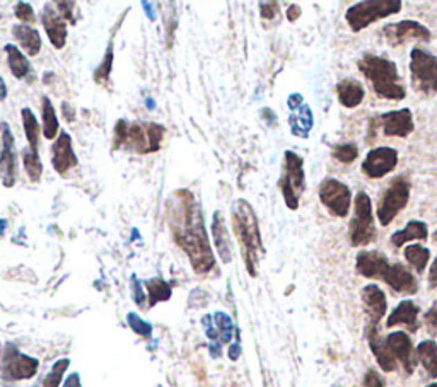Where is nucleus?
<instances>
[{
  "label": "nucleus",
  "instance_id": "obj_48",
  "mask_svg": "<svg viewBox=\"0 0 437 387\" xmlns=\"http://www.w3.org/2000/svg\"><path fill=\"white\" fill-rule=\"evenodd\" d=\"M64 387H82V386H80L79 374H71V375H69V379H67V381H65Z\"/></svg>",
  "mask_w": 437,
  "mask_h": 387
},
{
  "label": "nucleus",
  "instance_id": "obj_1",
  "mask_svg": "<svg viewBox=\"0 0 437 387\" xmlns=\"http://www.w3.org/2000/svg\"><path fill=\"white\" fill-rule=\"evenodd\" d=\"M168 222L176 244L188 256L195 273H208L215 268V258L205 231L200 204L188 190H178L168 205Z\"/></svg>",
  "mask_w": 437,
  "mask_h": 387
},
{
  "label": "nucleus",
  "instance_id": "obj_8",
  "mask_svg": "<svg viewBox=\"0 0 437 387\" xmlns=\"http://www.w3.org/2000/svg\"><path fill=\"white\" fill-rule=\"evenodd\" d=\"M410 73L412 84L418 92L424 94H437V57L422 50L413 48L410 53Z\"/></svg>",
  "mask_w": 437,
  "mask_h": 387
},
{
  "label": "nucleus",
  "instance_id": "obj_15",
  "mask_svg": "<svg viewBox=\"0 0 437 387\" xmlns=\"http://www.w3.org/2000/svg\"><path fill=\"white\" fill-rule=\"evenodd\" d=\"M384 343H386L391 355L395 357L396 363H402L403 370L409 375L413 374L415 367H417V355H415L413 343L409 334L405 331H395L384 338Z\"/></svg>",
  "mask_w": 437,
  "mask_h": 387
},
{
  "label": "nucleus",
  "instance_id": "obj_42",
  "mask_svg": "<svg viewBox=\"0 0 437 387\" xmlns=\"http://www.w3.org/2000/svg\"><path fill=\"white\" fill-rule=\"evenodd\" d=\"M364 387H386V382L381 377L380 372H376L374 368H369L364 375Z\"/></svg>",
  "mask_w": 437,
  "mask_h": 387
},
{
  "label": "nucleus",
  "instance_id": "obj_29",
  "mask_svg": "<svg viewBox=\"0 0 437 387\" xmlns=\"http://www.w3.org/2000/svg\"><path fill=\"white\" fill-rule=\"evenodd\" d=\"M6 51H7V60H9V69H10V72L14 73V77L19 80L26 79L28 73L31 72V65H29L28 57H26L19 48L14 45H7Z\"/></svg>",
  "mask_w": 437,
  "mask_h": 387
},
{
  "label": "nucleus",
  "instance_id": "obj_40",
  "mask_svg": "<svg viewBox=\"0 0 437 387\" xmlns=\"http://www.w3.org/2000/svg\"><path fill=\"white\" fill-rule=\"evenodd\" d=\"M14 14H16L17 19L21 21V24L29 26L36 21L35 10H33L31 3L28 2H17L16 7H14Z\"/></svg>",
  "mask_w": 437,
  "mask_h": 387
},
{
  "label": "nucleus",
  "instance_id": "obj_18",
  "mask_svg": "<svg viewBox=\"0 0 437 387\" xmlns=\"http://www.w3.org/2000/svg\"><path fill=\"white\" fill-rule=\"evenodd\" d=\"M362 304H364V311L369 324L367 326H377L381 319L384 318L388 311V302L386 296H384L383 290L376 285V283H369L362 289L361 292Z\"/></svg>",
  "mask_w": 437,
  "mask_h": 387
},
{
  "label": "nucleus",
  "instance_id": "obj_3",
  "mask_svg": "<svg viewBox=\"0 0 437 387\" xmlns=\"http://www.w3.org/2000/svg\"><path fill=\"white\" fill-rule=\"evenodd\" d=\"M359 70L369 80L374 92L381 98L391 99V101H402L407 98L405 86L400 79L398 69L393 60L380 55L366 53L359 60Z\"/></svg>",
  "mask_w": 437,
  "mask_h": 387
},
{
  "label": "nucleus",
  "instance_id": "obj_54",
  "mask_svg": "<svg viewBox=\"0 0 437 387\" xmlns=\"http://www.w3.org/2000/svg\"><path fill=\"white\" fill-rule=\"evenodd\" d=\"M427 387H437V382H434V384H429Z\"/></svg>",
  "mask_w": 437,
  "mask_h": 387
},
{
  "label": "nucleus",
  "instance_id": "obj_19",
  "mask_svg": "<svg viewBox=\"0 0 437 387\" xmlns=\"http://www.w3.org/2000/svg\"><path fill=\"white\" fill-rule=\"evenodd\" d=\"M51 164H53L55 171L60 172V174H65L79 164V159H77L72 149L71 135L65 134V132H62L58 138L55 140L53 149H51Z\"/></svg>",
  "mask_w": 437,
  "mask_h": 387
},
{
  "label": "nucleus",
  "instance_id": "obj_28",
  "mask_svg": "<svg viewBox=\"0 0 437 387\" xmlns=\"http://www.w3.org/2000/svg\"><path fill=\"white\" fill-rule=\"evenodd\" d=\"M418 362L425 368L431 379H437V343L434 340H424L415 348Z\"/></svg>",
  "mask_w": 437,
  "mask_h": 387
},
{
  "label": "nucleus",
  "instance_id": "obj_37",
  "mask_svg": "<svg viewBox=\"0 0 437 387\" xmlns=\"http://www.w3.org/2000/svg\"><path fill=\"white\" fill-rule=\"evenodd\" d=\"M214 319H215V324H217L220 341L229 343L231 338H233V331H234L233 321H231L229 316L224 314V312H215Z\"/></svg>",
  "mask_w": 437,
  "mask_h": 387
},
{
  "label": "nucleus",
  "instance_id": "obj_33",
  "mask_svg": "<svg viewBox=\"0 0 437 387\" xmlns=\"http://www.w3.org/2000/svg\"><path fill=\"white\" fill-rule=\"evenodd\" d=\"M147 290H149V305L154 307L157 302L170 300L171 298V287L170 283L161 278H152L145 282Z\"/></svg>",
  "mask_w": 437,
  "mask_h": 387
},
{
  "label": "nucleus",
  "instance_id": "obj_41",
  "mask_svg": "<svg viewBox=\"0 0 437 387\" xmlns=\"http://www.w3.org/2000/svg\"><path fill=\"white\" fill-rule=\"evenodd\" d=\"M424 323H425V326H427L429 333H432L434 336H437V300L424 314Z\"/></svg>",
  "mask_w": 437,
  "mask_h": 387
},
{
  "label": "nucleus",
  "instance_id": "obj_55",
  "mask_svg": "<svg viewBox=\"0 0 437 387\" xmlns=\"http://www.w3.org/2000/svg\"><path fill=\"white\" fill-rule=\"evenodd\" d=\"M0 352H2V346H0Z\"/></svg>",
  "mask_w": 437,
  "mask_h": 387
},
{
  "label": "nucleus",
  "instance_id": "obj_16",
  "mask_svg": "<svg viewBox=\"0 0 437 387\" xmlns=\"http://www.w3.org/2000/svg\"><path fill=\"white\" fill-rule=\"evenodd\" d=\"M380 123L386 137L407 138L415 130L413 114L409 108L384 113L380 118Z\"/></svg>",
  "mask_w": 437,
  "mask_h": 387
},
{
  "label": "nucleus",
  "instance_id": "obj_2",
  "mask_svg": "<svg viewBox=\"0 0 437 387\" xmlns=\"http://www.w3.org/2000/svg\"><path fill=\"white\" fill-rule=\"evenodd\" d=\"M231 220H233L234 234L240 241L246 270L251 276H256L258 275L260 258L267 253V249L263 246L255 210L244 198H240V200L234 201L233 208H231Z\"/></svg>",
  "mask_w": 437,
  "mask_h": 387
},
{
  "label": "nucleus",
  "instance_id": "obj_5",
  "mask_svg": "<svg viewBox=\"0 0 437 387\" xmlns=\"http://www.w3.org/2000/svg\"><path fill=\"white\" fill-rule=\"evenodd\" d=\"M377 239L374 227L373 201L366 191L359 190L354 200V217L348 226V241L354 248H364Z\"/></svg>",
  "mask_w": 437,
  "mask_h": 387
},
{
  "label": "nucleus",
  "instance_id": "obj_7",
  "mask_svg": "<svg viewBox=\"0 0 437 387\" xmlns=\"http://www.w3.org/2000/svg\"><path fill=\"white\" fill-rule=\"evenodd\" d=\"M410 188L412 184L403 176H398L389 183V186L381 195L376 210L381 226H389L396 219V215L409 205Z\"/></svg>",
  "mask_w": 437,
  "mask_h": 387
},
{
  "label": "nucleus",
  "instance_id": "obj_36",
  "mask_svg": "<svg viewBox=\"0 0 437 387\" xmlns=\"http://www.w3.org/2000/svg\"><path fill=\"white\" fill-rule=\"evenodd\" d=\"M69 365H71V360L69 359H62V360H58V362H55L53 367H51V370L48 372V375L43 379V387H60L62 377H64Z\"/></svg>",
  "mask_w": 437,
  "mask_h": 387
},
{
  "label": "nucleus",
  "instance_id": "obj_27",
  "mask_svg": "<svg viewBox=\"0 0 437 387\" xmlns=\"http://www.w3.org/2000/svg\"><path fill=\"white\" fill-rule=\"evenodd\" d=\"M429 237L427 224L422 220H410L403 231H396L391 235V244L395 248H403L409 241H425Z\"/></svg>",
  "mask_w": 437,
  "mask_h": 387
},
{
  "label": "nucleus",
  "instance_id": "obj_22",
  "mask_svg": "<svg viewBox=\"0 0 437 387\" xmlns=\"http://www.w3.org/2000/svg\"><path fill=\"white\" fill-rule=\"evenodd\" d=\"M418 314H420V307L415 304L413 300H403L393 309L391 314L388 316L386 326L395 327V326H405L407 331L415 333V331L420 327L418 323Z\"/></svg>",
  "mask_w": 437,
  "mask_h": 387
},
{
  "label": "nucleus",
  "instance_id": "obj_9",
  "mask_svg": "<svg viewBox=\"0 0 437 387\" xmlns=\"http://www.w3.org/2000/svg\"><path fill=\"white\" fill-rule=\"evenodd\" d=\"M39 362L33 357L23 355L12 343H7L2 359L3 381H24L35 377Z\"/></svg>",
  "mask_w": 437,
  "mask_h": 387
},
{
  "label": "nucleus",
  "instance_id": "obj_52",
  "mask_svg": "<svg viewBox=\"0 0 437 387\" xmlns=\"http://www.w3.org/2000/svg\"><path fill=\"white\" fill-rule=\"evenodd\" d=\"M432 239H434V242L437 244V228L434 231V234H432Z\"/></svg>",
  "mask_w": 437,
  "mask_h": 387
},
{
  "label": "nucleus",
  "instance_id": "obj_11",
  "mask_svg": "<svg viewBox=\"0 0 437 387\" xmlns=\"http://www.w3.org/2000/svg\"><path fill=\"white\" fill-rule=\"evenodd\" d=\"M164 127L157 123H132L128 125L127 142L139 154H152L161 149L164 137Z\"/></svg>",
  "mask_w": 437,
  "mask_h": 387
},
{
  "label": "nucleus",
  "instance_id": "obj_53",
  "mask_svg": "<svg viewBox=\"0 0 437 387\" xmlns=\"http://www.w3.org/2000/svg\"><path fill=\"white\" fill-rule=\"evenodd\" d=\"M226 387H240V386H238V384H227Z\"/></svg>",
  "mask_w": 437,
  "mask_h": 387
},
{
  "label": "nucleus",
  "instance_id": "obj_34",
  "mask_svg": "<svg viewBox=\"0 0 437 387\" xmlns=\"http://www.w3.org/2000/svg\"><path fill=\"white\" fill-rule=\"evenodd\" d=\"M23 162H24V168H26V172H28L29 179H31L33 183H38L43 174V164H42V161H39L38 152H33V150L24 149Z\"/></svg>",
  "mask_w": 437,
  "mask_h": 387
},
{
  "label": "nucleus",
  "instance_id": "obj_44",
  "mask_svg": "<svg viewBox=\"0 0 437 387\" xmlns=\"http://www.w3.org/2000/svg\"><path fill=\"white\" fill-rule=\"evenodd\" d=\"M260 7H262V17L267 21H271L275 16H277L278 9H277V3L275 2H262L260 3Z\"/></svg>",
  "mask_w": 437,
  "mask_h": 387
},
{
  "label": "nucleus",
  "instance_id": "obj_6",
  "mask_svg": "<svg viewBox=\"0 0 437 387\" xmlns=\"http://www.w3.org/2000/svg\"><path fill=\"white\" fill-rule=\"evenodd\" d=\"M278 190L289 210L299 208L301 195L306 190V174H304L303 157L292 150H285L284 154V171L278 179Z\"/></svg>",
  "mask_w": 437,
  "mask_h": 387
},
{
  "label": "nucleus",
  "instance_id": "obj_45",
  "mask_svg": "<svg viewBox=\"0 0 437 387\" xmlns=\"http://www.w3.org/2000/svg\"><path fill=\"white\" fill-rule=\"evenodd\" d=\"M132 289H134V300L137 302L139 305H144V294H142L141 282L135 278V275L132 276Z\"/></svg>",
  "mask_w": 437,
  "mask_h": 387
},
{
  "label": "nucleus",
  "instance_id": "obj_14",
  "mask_svg": "<svg viewBox=\"0 0 437 387\" xmlns=\"http://www.w3.org/2000/svg\"><path fill=\"white\" fill-rule=\"evenodd\" d=\"M2 152H0V181L6 188H12L17 181L16 142L9 125L2 123Z\"/></svg>",
  "mask_w": 437,
  "mask_h": 387
},
{
  "label": "nucleus",
  "instance_id": "obj_23",
  "mask_svg": "<svg viewBox=\"0 0 437 387\" xmlns=\"http://www.w3.org/2000/svg\"><path fill=\"white\" fill-rule=\"evenodd\" d=\"M366 333H367V341H369L371 352H373L374 357H376L381 370L388 372V374L389 372H395L396 360H395V357L391 355V352H389L386 343H384L383 338H381L380 331H377V326H367Z\"/></svg>",
  "mask_w": 437,
  "mask_h": 387
},
{
  "label": "nucleus",
  "instance_id": "obj_51",
  "mask_svg": "<svg viewBox=\"0 0 437 387\" xmlns=\"http://www.w3.org/2000/svg\"><path fill=\"white\" fill-rule=\"evenodd\" d=\"M6 227H7V220L0 219V235H3V232H6Z\"/></svg>",
  "mask_w": 437,
  "mask_h": 387
},
{
  "label": "nucleus",
  "instance_id": "obj_25",
  "mask_svg": "<svg viewBox=\"0 0 437 387\" xmlns=\"http://www.w3.org/2000/svg\"><path fill=\"white\" fill-rule=\"evenodd\" d=\"M335 92L337 98H339V102L344 108H357L366 96L364 86L359 80L354 79L341 80V82L337 84Z\"/></svg>",
  "mask_w": 437,
  "mask_h": 387
},
{
  "label": "nucleus",
  "instance_id": "obj_10",
  "mask_svg": "<svg viewBox=\"0 0 437 387\" xmlns=\"http://www.w3.org/2000/svg\"><path fill=\"white\" fill-rule=\"evenodd\" d=\"M319 201L335 217H347L350 213L352 191L339 179L326 178L319 186Z\"/></svg>",
  "mask_w": 437,
  "mask_h": 387
},
{
  "label": "nucleus",
  "instance_id": "obj_24",
  "mask_svg": "<svg viewBox=\"0 0 437 387\" xmlns=\"http://www.w3.org/2000/svg\"><path fill=\"white\" fill-rule=\"evenodd\" d=\"M212 237H214V244L215 249H217L220 260L224 263H231L233 261V244H231V237H229V232H227L226 227V220H224L222 213L215 212L214 213V219H212Z\"/></svg>",
  "mask_w": 437,
  "mask_h": 387
},
{
  "label": "nucleus",
  "instance_id": "obj_21",
  "mask_svg": "<svg viewBox=\"0 0 437 387\" xmlns=\"http://www.w3.org/2000/svg\"><path fill=\"white\" fill-rule=\"evenodd\" d=\"M42 23L45 28L46 35H48L50 43L57 50H62L67 43V23L60 17V14L55 9H51L50 3H46L42 14Z\"/></svg>",
  "mask_w": 437,
  "mask_h": 387
},
{
  "label": "nucleus",
  "instance_id": "obj_12",
  "mask_svg": "<svg viewBox=\"0 0 437 387\" xmlns=\"http://www.w3.org/2000/svg\"><path fill=\"white\" fill-rule=\"evenodd\" d=\"M381 35L386 39L389 46H402L410 39H417V42H429L432 38L431 29L425 28L424 24L418 21H402V23L386 24L381 29Z\"/></svg>",
  "mask_w": 437,
  "mask_h": 387
},
{
  "label": "nucleus",
  "instance_id": "obj_31",
  "mask_svg": "<svg viewBox=\"0 0 437 387\" xmlns=\"http://www.w3.org/2000/svg\"><path fill=\"white\" fill-rule=\"evenodd\" d=\"M21 114H23V125H24V134L26 138H28L29 143V150L33 152H38V145H39V134H42V128H39L38 120H36L35 113L29 108L21 109Z\"/></svg>",
  "mask_w": 437,
  "mask_h": 387
},
{
  "label": "nucleus",
  "instance_id": "obj_4",
  "mask_svg": "<svg viewBox=\"0 0 437 387\" xmlns=\"http://www.w3.org/2000/svg\"><path fill=\"white\" fill-rule=\"evenodd\" d=\"M403 3L400 0H366V2L354 3L345 12V21L354 33L369 28L376 21L386 19L402 10Z\"/></svg>",
  "mask_w": 437,
  "mask_h": 387
},
{
  "label": "nucleus",
  "instance_id": "obj_50",
  "mask_svg": "<svg viewBox=\"0 0 437 387\" xmlns=\"http://www.w3.org/2000/svg\"><path fill=\"white\" fill-rule=\"evenodd\" d=\"M7 98V86L6 82H3V79L0 77V101H6Z\"/></svg>",
  "mask_w": 437,
  "mask_h": 387
},
{
  "label": "nucleus",
  "instance_id": "obj_13",
  "mask_svg": "<svg viewBox=\"0 0 437 387\" xmlns=\"http://www.w3.org/2000/svg\"><path fill=\"white\" fill-rule=\"evenodd\" d=\"M398 164V150L393 147H376L367 152L362 162V172L371 179H381L395 171Z\"/></svg>",
  "mask_w": 437,
  "mask_h": 387
},
{
  "label": "nucleus",
  "instance_id": "obj_49",
  "mask_svg": "<svg viewBox=\"0 0 437 387\" xmlns=\"http://www.w3.org/2000/svg\"><path fill=\"white\" fill-rule=\"evenodd\" d=\"M299 14H301V10H299V7L297 6H292L291 9H289V12H287V17H289V21H296L297 17H299Z\"/></svg>",
  "mask_w": 437,
  "mask_h": 387
},
{
  "label": "nucleus",
  "instance_id": "obj_32",
  "mask_svg": "<svg viewBox=\"0 0 437 387\" xmlns=\"http://www.w3.org/2000/svg\"><path fill=\"white\" fill-rule=\"evenodd\" d=\"M43 135H45L46 140H53L60 132V127H58V118L57 113H55L53 105L46 96H43Z\"/></svg>",
  "mask_w": 437,
  "mask_h": 387
},
{
  "label": "nucleus",
  "instance_id": "obj_26",
  "mask_svg": "<svg viewBox=\"0 0 437 387\" xmlns=\"http://www.w3.org/2000/svg\"><path fill=\"white\" fill-rule=\"evenodd\" d=\"M12 35L14 38L17 39L21 48L24 50L26 55L29 57H36L42 50V36H39L38 29L31 28V26H26V24H16L12 28Z\"/></svg>",
  "mask_w": 437,
  "mask_h": 387
},
{
  "label": "nucleus",
  "instance_id": "obj_43",
  "mask_svg": "<svg viewBox=\"0 0 437 387\" xmlns=\"http://www.w3.org/2000/svg\"><path fill=\"white\" fill-rule=\"evenodd\" d=\"M55 6L58 7V14H60L62 19L65 21V23H71V24H75V17H73V2H57Z\"/></svg>",
  "mask_w": 437,
  "mask_h": 387
},
{
  "label": "nucleus",
  "instance_id": "obj_17",
  "mask_svg": "<svg viewBox=\"0 0 437 387\" xmlns=\"http://www.w3.org/2000/svg\"><path fill=\"white\" fill-rule=\"evenodd\" d=\"M383 280L386 285L391 287L395 292L407 294V296H413L418 292V282L415 275L402 263H389L388 270L384 271Z\"/></svg>",
  "mask_w": 437,
  "mask_h": 387
},
{
  "label": "nucleus",
  "instance_id": "obj_20",
  "mask_svg": "<svg viewBox=\"0 0 437 387\" xmlns=\"http://www.w3.org/2000/svg\"><path fill=\"white\" fill-rule=\"evenodd\" d=\"M389 261L383 253L377 251H361L355 258V268L357 273L371 280H381L384 271L388 270Z\"/></svg>",
  "mask_w": 437,
  "mask_h": 387
},
{
  "label": "nucleus",
  "instance_id": "obj_47",
  "mask_svg": "<svg viewBox=\"0 0 437 387\" xmlns=\"http://www.w3.org/2000/svg\"><path fill=\"white\" fill-rule=\"evenodd\" d=\"M240 355H241V345H240V340H238L229 348V359L231 360H238V359H240Z\"/></svg>",
  "mask_w": 437,
  "mask_h": 387
},
{
  "label": "nucleus",
  "instance_id": "obj_35",
  "mask_svg": "<svg viewBox=\"0 0 437 387\" xmlns=\"http://www.w3.org/2000/svg\"><path fill=\"white\" fill-rule=\"evenodd\" d=\"M332 156L341 164H352L359 157V149L355 143H339L332 147Z\"/></svg>",
  "mask_w": 437,
  "mask_h": 387
},
{
  "label": "nucleus",
  "instance_id": "obj_46",
  "mask_svg": "<svg viewBox=\"0 0 437 387\" xmlns=\"http://www.w3.org/2000/svg\"><path fill=\"white\" fill-rule=\"evenodd\" d=\"M429 287L431 289H436L437 287V258L432 261L431 270H429Z\"/></svg>",
  "mask_w": 437,
  "mask_h": 387
},
{
  "label": "nucleus",
  "instance_id": "obj_39",
  "mask_svg": "<svg viewBox=\"0 0 437 387\" xmlns=\"http://www.w3.org/2000/svg\"><path fill=\"white\" fill-rule=\"evenodd\" d=\"M127 321H128V326L132 327V331H135L137 334H141V336H150L152 334V326H150L149 323H145L144 319L141 318V316H137L135 312H130V314L127 316Z\"/></svg>",
  "mask_w": 437,
  "mask_h": 387
},
{
  "label": "nucleus",
  "instance_id": "obj_30",
  "mask_svg": "<svg viewBox=\"0 0 437 387\" xmlns=\"http://www.w3.org/2000/svg\"><path fill=\"white\" fill-rule=\"evenodd\" d=\"M403 254H405V260L409 261L410 267H412L417 273H424V270L429 264V260H431V251L424 248L422 244H410L407 246Z\"/></svg>",
  "mask_w": 437,
  "mask_h": 387
},
{
  "label": "nucleus",
  "instance_id": "obj_38",
  "mask_svg": "<svg viewBox=\"0 0 437 387\" xmlns=\"http://www.w3.org/2000/svg\"><path fill=\"white\" fill-rule=\"evenodd\" d=\"M112 67H113V46L109 45L105 58H102V64L99 65V69L94 72V80H96L98 84L106 82V80L109 79V73H112Z\"/></svg>",
  "mask_w": 437,
  "mask_h": 387
}]
</instances>
